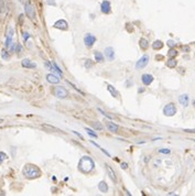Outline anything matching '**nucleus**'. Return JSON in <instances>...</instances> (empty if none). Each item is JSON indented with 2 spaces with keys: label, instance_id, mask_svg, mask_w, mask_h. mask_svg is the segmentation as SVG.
<instances>
[{
  "label": "nucleus",
  "instance_id": "58836bf2",
  "mask_svg": "<svg viewBox=\"0 0 195 196\" xmlns=\"http://www.w3.org/2000/svg\"><path fill=\"white\" fill-rule=\"evenodd\" d=\"M72 132H73V133H75V134H76V136H78V137H80V138H81V139H83V136H82V134H80V133H78L77 131H72ZM83 140H84V139H83Z\"/></svg>",
  "mask_w": 195,
  "mask_h": 196
},
{
  "label": "nucleus",
  "instance_id": "cd10ccee",
  "mask_svg": "<svg viewBox=\"0 0 195 196\" xmlns=\"http://www.w3.org/2000/svg\"><path fill=\"white\" fill-rule=\"evenodd\" d=\"M168 55H169V58H174V56L177 55V52H176V50H174V48H171V50L169 51V53H168Z\"/></svg>",
  "mask_w": 195,
  "mask_h": 196
},
{
  "label": "nucleus",
  "instance_id": "5701e85b",
  "mask_svg": "<svg viewBox=\"0 0 195 196\" xmlns=\"http://www.w3.org/2000/svg\"><path fill=\"white\" fill-rule=\"evenodd\" d=\"M152 48L153 50H161L162 48H163V43H162L161 41H156V42H153L152 44Z\"/></svg>",
  "mask_w": 195,
  "mask_h": 196
},
{
  "label": "nucleus",
  "instance_id": "e433bc0d",
  "mask_svg": "<svg viewBox=\"0 0 195 196\" xmlns=\"http://www.w3.org/2000/svg\"><path fill=\"white\" fill-rule=\"evenodd\" d=\"M168 45L171 46V48H173V46L175 45V43H174V41H169V42H168Z\"/></svg>",
  "mask_w": 195,
  "mask_h": 196
},
{
  "label": "nucleus",
  "instance_id": "412c9836",
  "mask_svg": "<svg viewBox=\"0 0 195 196\" xmlns=\"http://www.w3.org/2000/svg\"><path fill=\"white\" fill-rule=\"evenodd\" d=\"M176 60L175 58H170V60L167 62V66L168 67H170V68H174V67L176 66Z\"/></svg>",
  "mask_w": 195,
  "mask_h": 196
},
{
  "label": "nucleus",
  "instance_id": "f8f14e48",
  "mask_svg": "<svg viewBox=\"0 0 195 196\" xmlns=\"http://www.w3.org/2000/svg\"><path fill=\"white\" fill-rule=\"evenodd\" d=\"M105 55L109 61H114L115 58V51L113 48H105Z\"/></svg>",
  "mask_w": 195,
  "mask_h": 196
},
{
  "label": "nucleus",
  "instance_id": "7ed1b4c3",
  "mask_svg": "<svg viewBox=\"0 0 195 196\" xmlns=\"http://www.w3.org/2000/svg\"><path fill=\"white\" fill-rule=\"evenodd\" d=\"M24 10H25V13L31 20H35V10H34V7L32 6V4L28 1L25 2L24 5Z\"/></svg>",
  "mask_w": 195,
  "mask_h": 196
},
{
  "label": "nucleus",
  "instance_id": "ddd939ff",
  "mask_svg": "<svg viewBox=\"0 0 195 196\" xmlns=\"http://www.w3.org/2000/svg\"><path fill=\"white\" fill-rule=\"evenodd\" d=\"M179 101H180V104H181L183 107H187V106H189V101H190V97H189V95H186V94L181 95L179 97Z\"/></svg>",
  "mask_w": 195,
  "mask_h": 196
},
{
  "label": "nucleus",
  "instance_id": "c9c22d12",
  "mask_svg": "<svg viewBox=\"0 0 195 196\" xmlns=\"http://www.w3.org/2000/svg\"><path fill=\"white\" fill-rule=\"evenodd\" d=\"M29 37H30V34H29L28 32H24V33H23V39H24V41H27Z\"/></svg>",
  "mask_w": 195,
  "mask_h": 196
},
{
  "label": "nucleus",
  "instance_id": "c756f323",
  "mask_svg": "<svg viewBox=\"0 0 195 196\" xmlns=\"http://www.w3.org/2000/svg\"><path fill=\"white\" fill-rule=\"evenodd\" d=\"M85 131H86V132H87V133H88V134H89L91 137H93V138H97V134L94 133V132H93V131H92V130L89 129V128H85Z\"/></svg>",
  "mask_w": 195,
  "mask_h": 196
},
{
  "label": "nucleus",
  "instance_id": "ea45409f",
  "mask_svg": "<svg viewBox=\"0 0 195 196\" xmlns=\"http://www.w3.org/2000/svg\"><path fill=\"white\" fill-rule=\"evenodd\" d=\"M49 5H54V2H53V0H50V1H48Z\"/></svg>",
  "mask_w": 195,
  "mask_h": 196
},
{
  "label": "nucleus",
  "instance_id": "f03ea898",
  "mask_svg": "<svg viewBox=\"0 0 195 196\" xmlns=\"http://www.w3.org/2000/svg\"><path fill=\"white\" fill-rule=\"evenodd\" d=\"M22 174L29 180H34L41 176V170L34 164H25L22 170Z\"/></svg>",
  "mask_w": 195,
  "mask_h": 196
},
{
  "label": "nucleus",
  "instance_id": "a19ab883",
  "mask_svg": "<svg viewBox=\"0 0 195 196\" xmlns=\"http://www.w3.org/2000/svg\"><path fill=\"white\" fill-rule=\"evenodd\" d=\"M185 132H194L195 133V130H185Z\"/></svg>",
  "mask_w": 195,
  "mask_h": 196
},
{
  "label": "nucleus",
  "instance_id": "37998d69",
  "mask_svg": "<svg viewBox=\"0 0 195 196\" xmlns=\"http://www.w3.org/2000/svg\"><path fill=\"white\" fill-rule=\"evenodd\" d=\"M1 122H4V120L2 119H0V124H1Z\"/></svg>",
  "mask_w": 195,
  "mask_h": 196
},
{
  "label": "nucleus",
  "instance_id": "aec40b11",
  "mask_svg": "<svg viewBox=\"0 0 195 196\" xmlns=\"http://www.w3.org/2000/svg\"><path fill=\"white\" fill-rule=\"evenodd\" d=\"M98 188H99V191L101 192V193H107V192H108V185L106 184L105 181H101L99 184H98Z\"/></svg>",
  "mask_w": 195,
  "mask_h": 196
},
{
  "label": "nucleus",
  "instance_id": "9d476101",
  "mask_svg": "<svg viewBox=\"0 0 195 196\" xmlns=\"http://www.w3.org/2000/svg\"><path fill=\"white\" fill-rule=\"evenodd\" d=\"M105 167H106V170H107V173H108V175H109V177L111 178V181L113 182H117V176H116V173H115V171L113 170V167L110 166L109 164H105Z\"/></svg>",
  "mask_w": 195,
  "mask_h": 196
},
{
  "label": "nucleus",
  "instance_id": "473e14b6",
  "mask_svg": "<svg viewBox=\"0 0 195 196\" xmlns=\"http://www.w3.org/2000/svg\"><path fill=\"white\" fill-rule=\"evenodd\" d=\"M159 152L164 153V154H168V153H170V150H168V149H160V150H159Z\"/></svg>",
  "mask_w": 195,
  "mask_h": 196
},
{
  "label": "nucleus",
  "instance_id": "f3484780",
  "mask_svg": "<svg viewBox=\"0 0 195 196\" xmlns=\"http://www.w3.org/2000/svg\"><path fill=\"white\" fill-rule=\"evenodd\" d=\"M46 81L51 84H58L60 83V78L56 76V75H53V74H48L46 75Z\"/></svg>",
  "mask_w": 195,
  "mask_h": 196
},
{
  "label": "nucleus",
  "instance_id": "39448f33",
  "mask_svg": "<svg viewBox=\"0 0 195 196\" xmlns=\"http://www.w3.org/2000/svg\"><path fill=\"white\" fill-rule=\"evenodd\" d=\"M176 112V108L175 106H174V104H168L164 108H163V114L165 116H168V117H171V116H174Z\"/></svg>",
  "mask_w": 195,
  "mask_h": 196
},
{
  "label": "nucleus",
  "instance_id": "f704fd0d",
  "mask_svg": "<svg viewBox=\"0 0 195 196\" xmlns=\"http://www.w3.org/2000/svg\"><path fill=\"white\" fill-rule=\"evenodd\" d=\"M182 50H183L184 52H190V46H187V45H185V46H182Z\"/></svg>",
  "mask_w": 195,
  "mask_h": 196
},
{
  "label": "nucleus",
  "instance_id": "72a5a7b5",
  "mask_svg": "<svg viewBox=\"0 0 195 196\" xmlns=\"http://www.w3.org/2000/svg\"><path fill=\"white\" fill-rule=\"evenodd\" d=\"M17 52H18V54H20V53L22 52V46L20 44H17Z\"/></svg>",
  "mask_w": 195,
  "mask_h": 196
},
{
  "label": "nucleus",
  "instance_id": "6ab92c4d",
  "mask_svg": "<svg viewBox=\"0 0 195 196\" xmlns=\"http://www.w3.org/2000/svg\"><path fill=\"white\" fill-rule=\"evenodd\" d=\"M42 127L44 129H46L48 131H52V132H58V131H61V130L56 128V127H54L52 124H43Z\"/></svg>",
  "mask_w": 195,
  "mask_h": 196
},
{
  "label": "nucleus",
  "instance_id": "a878e982",
  "mask_svg": "<svg viewBox=\"0 0 195 196\" xmlns=\"http://www.w3.org/2000/svg\"><path fill=\"white\" fill-rule=\"evenodd\" d=\"M91 124H92V126H93V127L97 130H103L104 129V127L100 124V122H91Z\"/></svg>",
  "mask_w": 195,
  "mask_h": 196
},
{
  "label": "nucleus",
  "instance_id": "9b49d317",
  "mask_svg": "<svg viewBox=\"0 0 195 196\" xmlns=\"http://www.w3.org/2000/svg\"><path fill=\"white\" fill-rule=\"evenodd\" d=\"M141 81H142V83L146 86H148V85H150L153 81V76L150 75V74H143L142 76H141Z\"/></svg>",
  "mask_w": 195,
  "mask_h": 196
},
{
  "label": "nucleus",
  "instance_id": "393cba45",
  "mask_svg": "<svg viewBox=\"0 0 195 196\" xmlns=\"http://www.w3.org/2000/svg\"><path fill=\"white\" fill-rule=\"evenodd\" d=\"M1 58H4L5 61H8L10 58V55H9V53H8V51L6 50V48H4L2 51H1Z\"/></svg>",
  "mask_w": 195,
  "mask_h": 196
},
{
  "label": "nucleus",
  "instance_id": "6e6552de",
  "mask_svg": "<svg viewBox=\"0 0 195 196\" xmlns=\"http://www.w3.org/2000/svg\"><path fill=\"white\" fill-rule=\"evenodd\" d=\"M100 10H101V12L105 13V15L110 13V11H111V5H110V2L108 1V0H104V1L101 2Z\"/></svg>",
  "mask_w": 195,
  "mask_h": 196
},
{
  "label": "nucleus",
  "instance_id": "f257e3e1",
  "mask_svg": "<svg viewBox=\"0 0 195 196\" xmlns=\"http://www.w3.org/2000/svg\"><path fill=\"white\" fill-rule=\"evenodd\" d=\"M94 167H95V162H94V160L91 158V157H83V158L80 160V162H78V169H80V171L83 173H85V174H88V173H91L93 170H94Z\"/></svg>",
  "mask_w": 195,
  "mask_h": 196
},
{
  "label": "nucleus",
  "instance_id": "2f4dec72",
  "mask_svg": "<svg viewBox=\"0 0 195 196\" xmlns=\"http://www.w3.org/2000/svg\"><path fill=\"white\" fill-rule=\"evenodd\" d=\"M85 67L86 68H92L93 67V63L91 60H86L85 61Z\"/></svg>",
  "mask_w": 195,
  "mask_h": 196
},
{
  "label": "nucleus",
  "instance_id": "bb28decb",
  "mask_svg": "<svg viewBox=\"0 0 195 196\" xmlns=\"http://www.w3.org/2000/svg\"><path fill=\"white\" fill-rule=\"evenodd\" d=\"M13 34H14V29L12 27H9L8 32H7V37H8V38H13Z\"/></svg>",
  "mask_w": 195,
  "mask_h": 196
},
{
  "label": "nucleus",
  "instance_id": "1a4fd4ad",
  "mask_svg": "<svg viewBox=\"0 0 195 196\" xmlns=\"http://www.w3.org/2000/svg\"><path fill=\"white\" fill-rule=\"evenodd\" d=\"M54 28L60 29V30H67L68 29V23H67L65 20L61 19L54 23Z\"/></svg>",
  "mask_w": 195,
  "mask_h": 196
},
{
  "label": "nucleus",
  "instance_id": "79ce46f5",
  "mask_svg": "<svg viewBox=\"0 0 195 196\" xmlns=\"http://www.w3.org/2000/svg\"><path fill=\"white\" fill-rule=\"evenodd\" d=\"M193 106L195 107V99H194V101H193Z\"/></svg>",
  "mask_w": 195,
  "mask_h": 196
},
{
  "label": "nucleus",
  "instance_id": "7c9ffc66",
  "mask_svg": "<svg viewBox=\"0 0 195 196\" xmlns=\"http://www.w3.org/2000/svg\"><path fill=\"white\" fill-rule=\"evenodd\" d=\"M98 111H99L100 114H103V115L105 116V117H107V118H109V119H113V116H110L109 114H107V112H105L103 109H100V108H98Z\"/></svg>",
  "mask_w": 195,
  "mask_h": 196
},
{
  "label": "nucleus",
  "instance_id": "423d86ee",
  "mask_svg": "<svg viewBox=\"0 0 195 196\" xmlns=\"http://www.w3.org/2000/svg\"><path fill=\"white\" fill-rule=\"evenodd\" d=\"M96 42V38L95 35H93L92 33H86L85 37H84V43L87 48H91L94 45V43Z\"/></svg>",
  "mask_w": 195,
  "mask_h": 196
},
{
  "label": "nucleus",
  "instance_id": "20e7f679",
  "mask_svg": "<svg viewBox=\"0 0 195 196\" xmlns=\"http://www.w3.org/2000/svg\"><path fill=\"white\" fill-rule=\"evenodd\" d=\"M54 95H55V97L60 98V99H64V98H66L68 96V91L64 87L58 86L54 88Z\"/></svg>",
  "mask_w": 195,
  "mask_h": 196
},
{
  "label": "nucleus",
  "instance_id": "a211bd4d",
  "mask_svg": "<svg viewBox=\"0 0 195 196\" xmlns=\"http://www.w3.org/2000/svg\"><path fill=\"white\" fill-rule=\"evenodd\" d=\"M107 89H108V91H109L110 94H111V96L113 97H115V98H117V97H119V93L118 91L115 88L113 85H110V84H108L107 85Z\"/></svg>",
  "mask_w": 195,
  "mask_h": 196
},
{
  "label": "nucleus",
  "instance_id": "4c0bfd02",
  "mask_svg": "<svg viewBox=\"0 0 195 196\" xmlns=\"http://www.w3.org/2000/svg\"><path fill=\"white\" fill-rule=\"evenodd\" d=\"M127 167H128V164H127V163H121V169L126 170Z\"/></svg>",
  "mask_w": 195,
  "mask_h": 196
},
{
  "label": "nucleus",
  "instance_id": "c03bdc74",
  "mask_svg": "<svg viewBox=\"0 0 195 196\" xmlns=\"http://www.w3.org/2000/svg\"><path fill=\"white\" fill-rule=\"evenodd\" d=\"M8 1H10V0H8Z\"/></svg>",
  "mask_w": 195,
  "mask_h": 196
},
{
  "label": "nucleus",
  "instance_id": "4be33fe9",
  "mask_svg": "<svg viewBox=\"0 0 195 196\" xmlns=\"http://www.w3.org/2000/svg\"><path fill=\"white\" fill-rule=\"evenodd\" d=\"M95 60H96V62L103 63L104 62V55L100 52H95Z\"/></svg>",
  "mask_w": 195,
  "mask_h": 196
},
{
  "label": "nucleus",
  "instance_id": "dca6fc26",
  "mask_svg": "<svg viewBox=\"0 0 195 196\" xmlns=\"http://www.w3.org/2000/svg\"><path fill=\"white\" fill-rule=\"evenodd\" d=\"M106 127H107V129L109 130L110 132H117L119 129L118 124H114V122H111V121H108V122H106Z\"/></svg>",
  "mask_w": 195,
  "mask_h": 196
},
{
  "label": "nucleus",
  "instance_id": "4468645a",
  "mask_svg": "<svg viewBox=\"0 0 195 196\" xmlns=\"http://www.w3.org/2000/svg\"><path fill=\"white\" fill-rule=\"evenodd\" d=\"M22 66L25 67V68H35L37 67V64L33 62H31L29 58H24V60H22Z\"/></svg>",
  "mask_w": 195,
  "mask_h": 196
},
{
  "label": "nucleus",
  "instance_id": "b1692460",
  "mask_svg": "<svg viewBox=\"0 0 195 196\" xmlns=\"http://www.w3.org/2000/svg\"><path fill=\"white\" fill-rule=\"evenodd\" d=\"M140 46H141V48H143V50H147L148 48H149V43H148V41L146 40V39H140Z\"/></svg>",
  "mask_w": 195,
  "mask_h": 196
},
{
  "label": "nucleus",
  "instance_id": "2eb2a0df",
  "mask_svg": "<svg viewBox=\"0 0 195 196\" xmlns=\"http://www.w3.org/2000/svg\"><path fill=\"white\" fill-rule=\"evenodd\" d=\"M8 11V0H0V12L1 15H6Z\"/></svg>",
  "mask_w": 195,
  "mask_h": 196
},
{
  "label": "nucleus",
  "instance_id": "c85d7f7f",
  "mask_svg": "<svg viewBox=\"0 0 195 196\" xmlns=\"http://www.w3.org/2000/svg\"><path fill=\"white\" fill-rule=\"evenodd\" d=\"M7 159H8V157H7V154H6V153L0 152V164L4 162L5 160H7Z\"/></svg>",
  "mask_w": 195,
  "mask_h": 196
},
{
  "label": "nucleus",
  "instance_id": "0eeeda50",
  "mask_svg": "<svg viewBox=\"0 0 195 196\" xmlns=\"http://www.w3.org/2000/svg\"><path fill=\"white\" fill-rule=\"evenodd\" d=\"M148 63H149V56H148V55H143L142 58L136 63V68H137V70L144 68V67L148 65Z\"/></svg>",
  "mask_w": 195,
  "mask_h": 196
}]
</instances>
